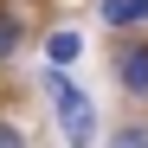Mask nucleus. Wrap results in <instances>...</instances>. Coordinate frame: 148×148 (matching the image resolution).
<instances>
[{
  "label": "nucleus",
  "mask_w": 148,
  "mask_h": 148,
  "mask_svg": "<svg viewBox=\"0 0 148 148\" xmlns=\"http://www.w3.org/2000/svg\"><path fill=\"white\" fill-rule=\"evenodd\" d=\"M45 90H52V103H58V122H64V135L77 142V148H84V142L97 135V110L84 103V90L71 84L64 71H52V77H45Z\"/></svg>",
  "instance_id": "obj_1"
},
{
  "label": "nucleus",
  "mask_w": 148,
  "mask_h": 148,
  "mask_svg": "<svg viewBox=\"0 0 148 148\" xmlns=\"http://www.w3.org/2000/svg\"><path fill=\"white\" fill-rule=\"evenodd\" d=\"M116 77L129 97H142L148 103V45H129V52H116Z\"/></svg>",
  "instance_id": "obj_2"
},
{
  "label": "nucleus",
  "mask_w": 148,
  "mask_h": 148,
  "mask_svg": "<svg viewBox=\"0 0 148 148\" xmlns=\"http://www.w3.org/2000/svg\"><path fill=\"white\" fill-rule=\"evenodd\" d=\"M148 0H103V26H142Z\"/></svg>",
  "instance_id": "obj_3"
},
{
  "label": "nucleus",
  "mask_w": 148,
  "mask_h": 148,
  "mask_svg": "<svg viewBox=\"0 0 148 148\" xmlns=\"http://www.w3.org/2000/svg\"><path fill=\"white\" fill-rule=\"evenodd\" d=\"M77 52H84V39L71 32V26H64V32H52V39H45V58H52V64H71V58H77Z\"/></svg>",
  "instance_id": "obj_4"
},
{
  "label": "nucleus",
  "mask_w": 148,
  "mask_h": 148,
  "mask_svg": "<svg viewBox=\"0 0 148 148\" xmlns=\"http://www.w3.org/2000/svg\"><path fill=\"white\" fill-rule=\"evenodd\" d=\"M13 52H19V19L0 13V58H13Z\"/></svg>",
  "instance_id": "obj_5"
},
{
  "label": "nucleus",
  "mask_w": 148,
  "mask_h": 148,
  "mask_svg": "<svg viewBox=\"0 0 148 148\" xmlns=\"http://www.w3.org/2000/svg\"><path fill=\"white\" fill-rule=\"evenodd\" d=\"M110 148H148V129H116Z\"/></svg>",
  "instance_id": "obj_6"
},
{
  "label": "nucleus",
  "mask_w": 148,
  "mask_h": 148,
  "mask_svg": "<svg viewBox=\"0 0 148 148\" xmlns=\"http://www.w3.org/2000/svg\"><path fill=\"white\" fill-rule=\"evenodd\" d=\"M0 148H26V135H19L13 122H0Z\"/></svg>",
  "instance_id": "obj_7"
}]
</instances>
